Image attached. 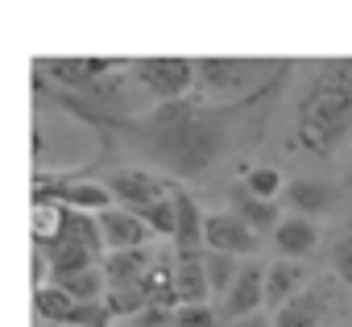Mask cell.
<instances>
[{"label": "cell", "mask_w": 352, "mask_h": 327, "mask_svg": "<svg viewBox=\"0 0 352 327\" xmlns=\"http://www.w3.org/2000/svg\"><path fill=\"white\" fill-rule=\"evenodd\" d=\"M145 145L166 166L183 170V174H199L220 149V124L212 112L195 108L191 100H179L166 112L145 120Z\"/></svg>", "instance_id": "obj_1"}, {"label": "cell", "mask_w": 352, "mask_h": 327, "mask_svg": "<svg viewBox=\"0 0 352 327\" xmlns=\"http://www.w3.org/2000/svg\"><path fill=\"white\" fill-rule=\"evenodd\" d=\"M34 199L71 207V212H87L100 216L112 207V195L104 183H87V179H71V174H34Z\"/></svg>", "instance_id": "obj_2"}, {"label": "cell", "mask_w": 352, "mask_h": 327, "mask_svg": "<svg viewBox=\"0 0 352 327\" xmlns=\"http://www.w3.org/2000/svg\"><path fill=\"white\" fill-rule=\"evenodd\" d=\"M133 79L153 91L166 104H179L195 91V63L191 58H137L133 63Z\"/></svg>", "instance_id": "obj_3"}, {"label": "cell", "mask_w": 352, "mask_h": 327, "mask_svg": "<svg viewBox=\"0 0 352 327\" xmlns=\"http://www.w3.org/2000/svg\"><path fill=\"white\" fill-rule=\"evenodd\" d=\"M270 63H257V58H199L195 63V83L212 95L220 91H245L257 75H265Z\"/></svg>", "instance_id": "obj_4"}, {"label": "cell", "mask_w": 352, "mask_h": 327, "mask_svg": "<svg viewBox=\"0 0 352 327\" xmlns=\"http://www.w3.org/2000/svg\"><path fill=\"white\" fill-rule=\"evenodd\" d=\"M108 195H112V203H120V207H129V212H145L149 203H157V199H166L170 191H174V183H166L162 174H149V170H116L108 183Z\"/></svg>", "instance_id": "obj_5"}, {"label": "cell", "mask_w": 352, "mask_h": 327, "mask_svg": "<svg viewBox=\"0 0 352 327\" xmlns=\"http://www.w3.org/2000/svg\"><path fill=\"white\" fill-rule=\"evenodd\" d=\"M120 67H124L120 58H42V75L58 79L71 91H83V95L91 87H100L108 75H116Z\"/></svg>", "instance_id": "obj_6"}, {"label": "cell", "mask_w": 352, "mask_h": 327, "mask_svg": "<svg viewBox=\"0 0 352 327\" xmlns=\"http://www.w3.org/2000/svg\"><path fill=\"white\" fill-rule=\"evenodd\" d=\"M204 245H208V253L249 257V253H257L261 236H257L253 228H245L232 212H208V216H204Z\"/></svg>", "instance_id": "obj_7"}, {"label": "cell", "mask_w": 352, "mask_h": 327, "mask_svg": "<svg viewBox=\"0 0 352 327\" xmlns=\"http://www.w3.org/2000/svg\"><path fill=\"white\" fill-rule=\"evenodd\" d=\"M96 220H100V240H104L112 253L145 249V240L153 236V232H149V224H145L137 212H129V207H108V212H100Z\"/></svg>", "instance_id": "obj_8"}, {"label": "cell", "mask_w": 352, "mask_h": 327, "mask_svg": "<svg viewBox=\"0 0 352 327\" xmlns=\"http://www.w3.org/2000/svg\"><path fill=\"white\" fill-rule=\"evenodd\" d=\"M327 302H331V294H327V286L323 282H315V286H302L290 302H282L278 311H274V327H319L323 323V315H327Z\"/></svg>", "instance_id": "obj_9"}, {"label": "cell", "mask_w": 352, "mask_h": 327, "mask_svg": "<svg viewBox=\"0 0 352 327\" xmlns=\"http://www.w3.org/2000/svg\"><path fill=\"white\" fill-rule=\"evenodd\" d=\"M261 306H265V269L257 261H249L236 269V278L224 294V311L232 319H245V315H257Z\"/></svg>", "instance_id": "obj_10"}, {"label": "cell", "mask_w": 352, "mask_h": 327, "mask_svg": "<svg viewBox=\"0 0 352 327\" xmlns=\"http://www.w3.org/2000/svg\"><path fill=\"white\" fill-rule=\"evenodd\" d=\"M174 294H179V306L208 302L212 286H208L204 253H199V249H174Z\"/></svg>", "instance_id": "obj_11"}, {"label": "cell", "mask_w": 352, "mask_h": 327, "mask_svg": "<svg viewBox=\"0 0 352 327\" xmlns=\"http://www.w3.org/2000/svg\"><path fill=\"white\" fill-rule=\"evenodd\" d=\"M274 249L282 257H290V261L315 253L319 249V224L307 220V216H282L278 228H274Z\"/></svg>", "instance_id": "obj_12"}, {"label": "cell", "mask_w": 352, "mask_h": 327, "mask_svg": "<svg viewBox=\"0 0 352 327\" xmlns=\"http://www.w3.org/2000/svg\"><path fill=\"white\" fill-rule=\"evenodd\" d=\"M174 249H199L204 245V216L208 212H199V203H195V195L191 191H179L174 187Z\"/></svg>", "instance_id": "obj_13"}, {"label": "cell", "mask_w": 352, "mask_h": 327, "mask_svg": "<svg viewBox=\"0 0 352 327\" xmlns=\"http://www.w3.org/2000/svg\"><path fill=\"white\" fill-rule=\"evenodd\" d=\"M228 212L245 224V228H253L257 236L270 228H278V220H282V212H278V203H270V199H257V195H249L241 183L232 187V195H228Z\"/></svg>", "instance_id": "obj_14"}, {"label": "cell", "mask_w": 352, "mask_h": 327, "mask_svg": "<svg viewBox=\"0 0 352 327\" xmlns=\"http://www.w3.org/2000/svg\"><path fill=\"white\" fill-rule=\"evenodd\" d=\"M278 199H286L290 216H307V220H315L319 212H327V203H331V187L319 183V179H290V183L282 187Z\"/></svg>", "instance_id": "obj_15"}, {"label": "cell", "mask_w": 352, "mask_h": 327, "mask_svg": "<svg viewBox=\"0 0 352 327\" xmlns=\"http://www.w3.org/2000/svg\"><path fill=\"white\" fill-rule=\"evenodd\" d=\"M149 265H153L149 249H124V253H108L100 273H104V286H141Z\"/></svg>", "instance_id": "obj_16"}, {"label": "cell", "mask_w": 352, "mask_h": 327, "mask_svg": "<svg viewBox=\"0 0 352 327\" xmlns=\"http://www.w3.org/2000/svg\"><path fill=\"white\" fill-rule=\"evenodd\" d=\"M302 265L298 261H290V257H278V261H270V269H265V302L270 306H282V302H290L298 290H302Z\"/></svg>", "instance_id": "obj_17"}, {"label": "cell", "mask_w": 352, "mask_h": 327, "mask_svg": "<svg viewBox=\"0 0 352 327\" xmlns=\"http://www.w3.org/2000/svg\"><path fill=\"white\" fill-rule=\"evenodd\" d=\"M71 306H75V298H71L67 290L50 286V282L34 290V311H38L42 323H58V327H63V323L71 319Z\"/></svg>", "instance_id": "obj_18"}, {"label": "cell", "mask_w": 352, "mask_h": 327, "mask_svg": "<svg viewBox=\"0 0 352 327\" xmlns=\"http://www.w3.org/2000/svg\"><path fill=\"white\" fill-rule=\"evenodd\" d=\"M50 286L67 290L75 302H91V298H104V273H100V269H79V273H63V278H50Z\"/></svg>", "instance_id": "obj_19"}, {"label": "cell", "mask_w": 352, "mask_h": 327, "mask_svg": "<svg viewBox=\"0 0 352 327\" xmlns=\"http://www.w3.org/2000/svg\"><path fill=\"white\" fill-rule=\"evenodd\" d=\"M34 245L38 249H50L63 232V207L58 203H46V199H34Z\"/></svg>", "instance_id": "obj_20"}, {"label": "cell", "mask_w": 352, "mask_h": 327, "mask_svg": "<svg viewBox=\"0 0 352 327\" xmlns=\"http://www.w3.org/2000/svg\"><path fill=\"white\" fill-rule=\"evenodd\" d=\"M104 306L112 311V319H133L141 306H149L145 286H104Z\"/></svg>", "instance_id": "obj_21"}, {"label": "cell", "mask_w": 352, "mask_h": 327, "mask_svg": "<svg viewBox=\"0 0 352 327\" xmlns=\"http://www.w3.org/2000/svg\"><path fill=\"white\" fill-rule=\"evenodd\" d=\"M241 187L249 191V195H257V199H278L282 195V187H286V179H282V170L278 166H249L245 170V179H241Z\"/></svg>", "instance_id": "obj_22"}, {"label": "cell", "mask_w": 352, "mask_h": 327, "mask_svg": "<svg viewBox=\"0 0 352 327\" xmlns=\"http://www.w3.org/2000/svg\"><path fill=\"white\" fill-rule=\"evenodd\" d=\"M236 257H228V253H204V273H208V286H212V294H228V286H232V278H236Z\"/></svg>", "instance_id": "obj_23"}, {"label": "cell", "mask_w": 352, "mask_h": 327, "mask_svg": "<svg viewBox=\"0 0 352 327\" xmlns=\"http://www.w3.org/2000/svg\"><path fill=\"white\" fill-rule=\"evenodd\" d=\"M108 323H112V311L104 306V298H91V302H75L63 327H108Z\"/></svg>", "instance_id": "obj_24"}, {"label": "cell", "mask_w": 352, "mask_h": 327, "mask_svg": "<svg viewBox=\"0 0 352 327\" xmlns=\"http://www.w3.org/2000/svg\"><path fill=\"white\" fill-rule=\"evenodd\" d=\"M170 195H174V191H170ZM170 195L157 199V203H149V207L141 212V220L149 224V232H153V236H166V240L174 236V199H170Z\"/></svg>", "instance_id": "obj_25"}, {"label": "cell", "mask_w": 352, "mask_h": 327, "mask_svg": "<svg viewBox=\"0 0 352 327\" xmlns=\"http://www.w3.org/2000/svg\"><path fill=\"white\" fill-rule=\"evenodd\" d=\"M174 327H216V311H212L208 302L174 306Z\"/></svg>", "instance_id": "obj_26"}, {"label": "cell", "mask_w": 352, "mask_h": 327, "mask_svg": "<svg viewBox=\"0 0 352 327\" xmlns=\"http://www.w3.org/2000/svg\"><path fill=\"white\" fill-rule=\"evenodd\" d=\"M124 327H174V311H166V306H141L133 319H124Z\"/></svg>", "instance_id": "obj_27"}, {"label": "cell", "mask_w": 352, "mask_h": 327, "mask_svg": "<svg viewBox=\"0 0 352 327\" xmlns=\"http://www.w3.org/2000/svg\"><path fill=\"white\" fill-rule=\"evenodd\" d=\"M331 269L344 286H352V236H340L331 245Z\"/></svg>", "instance_id": "obj_28"}, {"label": "cell", "mask_w": 352, "mask_h": 327, "mask_svg": "<svg viewBox=\"0 0 352 327\" xmlns=\"http://www.w3.org/2000/svg\"><path fill=\"white\" fill-rule=\"evenodd\" d=\"M232 327H274V323H270V319H265V315L257 311V315H245V319H236Z\"/></svg>", "instance_id": "obj_29"}]
</instances>
